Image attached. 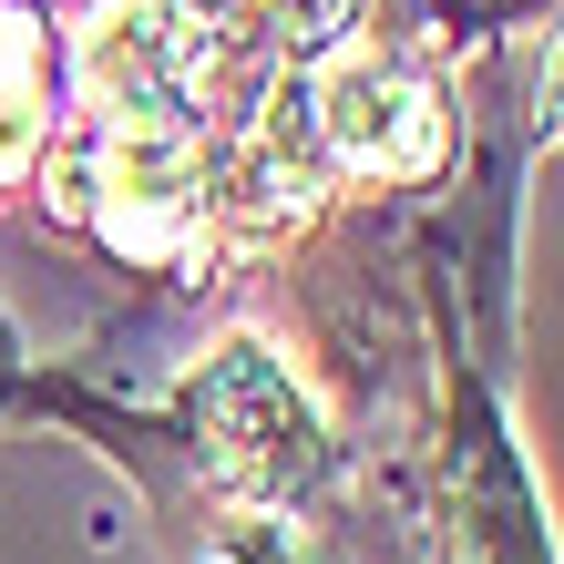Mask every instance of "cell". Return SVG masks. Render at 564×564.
Listing matches in <instances>:
<instances>
[{
    "label": "cell",
    "mask_w": 564,
    "mask_h": 564,
    "mask_svg": "<svg viewBox=\"0 0 564 564\" xmlns=\"http://www.w3.org/2000/svg\"><path fill=\"white\" fill-rule=\"evenodd\" d=\"M175 431L206 473V503H237V513H308L328 492V421L308 411V390L288 380V359L268 339H226L195 359Z\"/></svg>",
    "instance_id": "cell-2"
},
{
    "label": "cell",
    "mask_w": 564,
    "mask_h": 564,
    "mask_svg": "<svg viewBox=\"0 0 564 564\" xmlns=\"http://www.w3.org/2000/svg\"><path fill=\"white\" fill-rule=\"evenodd\" d=\"M534 134L564 144V21L544 31V73H534Z\"/></svg>",
    "instance_id": "cell-4"
},
{
    "label": "cell",
    "mask_w": 564,
    "mask_h": 564,
    "mask_svg": "<svg viewBox=\"0 0 564 564\" xmlns=\"http://www.w3.org/2000/svg\"><path fill=\"white\" fill-rule=\"evenodd\" d=\"M278 113L308 144L318 185H442L452 175V83L401 21H339L278 62Z\"/></svg>",
    "instance_id": "cell-1"
},
{
    "label": "cell",
    "mask_w": 564,
    "mask_h": 564,
    "mask_svg": "<svg viewBox=\"0 0 564 564\" xmlns=\"http://www.w3.org/2000/svg\"><path fill=\"white\" fill-rule=\"evenodd\" d=\"M52 123H62V52L31 0H0V185L42 164Z\"/></svg>",
    "instance_id": "cell-3"
}]
</instances>
